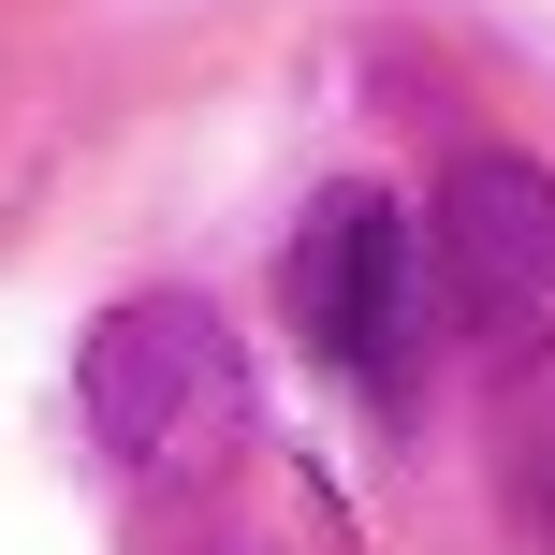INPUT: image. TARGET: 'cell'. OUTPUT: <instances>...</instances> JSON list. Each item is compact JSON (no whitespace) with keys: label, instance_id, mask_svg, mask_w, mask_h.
Masks as SVG:
<instances>
[{"label":"cell","instance_id":"cell-1","mask_svg":"<svg viewBox=\"0 0 555 555\" xmlns=\"http://www.w3.org/2000/svg\"><path fill=\"white\" fill-rule=\"evenodd\" d=\"M74 395H88V439L132 482H191V468H220V453L249 439V351H234L220 307H191V293H132L88 336Z\"/></svg>","mask_w":555,"mask_h":555},{"label":"cell","instance_id":"cell-2","mask_svg":"<svg viewBox=\"0 0 555 555\" xmlns=\"http://www.w3.org/2000/svg\"><path fill=\"white\" fill-rule=\"evenodd\" d=\"M278 307H293L307 365H336L365 410H395L424 380V249H410V220L380 191H322L307 205V234L278 249Z\"/></svg>","mask_w":555,"mask_h":555},{"label":"cell","instance_id":"cell-3","mask_svg":"<svg viewBox=\"0 0 555 555\" xmlns=\"http://www.w3.org/2000/svg\"><path fill=\"white\" fill-rule=\"evenodd\" d=\"M439 307L468 322L482 365L555 351V176L541 162H453L439 176Z\"/></svg>","mask_w":555,"mask_h":555},{"label":"cell","instance_id":"cell-4","mask_svg":"<svg viewBox=\"0 0 555 555\" xmlns=\"http://www.w3.org/2000/svg\"><path fill=\"white\" fill-rule=\"evenodd\" d=\"M527 512H541V527H555V424H541V439H527Z\"/></svg>","mask_w":555,"mask_h":555}]
</instances>
